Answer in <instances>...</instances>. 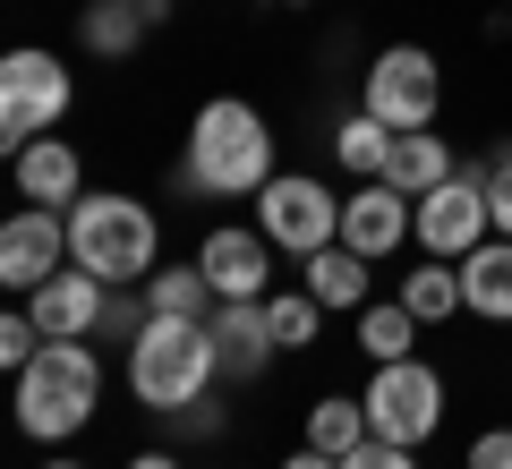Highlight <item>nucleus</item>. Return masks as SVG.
Returning a JSON list of instances; mask_svg holds the SVG:
<instances>
[{"mask_svg": "<svg viewBox=\"0 0 512 469\" xmlns=\"http://www.w3.org/2000/svg\"><path fill=\"white\" fill-rule=\"evenodd\" d=\"M470 469H512V427H487L470 444Z\"/></svg>", "mask_w": 512, "mask_h": 469, "instance_id": "obj_29", "label": "nucleus"}, {"mask_svg": "<svg viewBox=\"0 0 512 469\" xmlns=\"http://www.w3.org/2000/svg\"><path fill=\"white\" fill-rule=\"evenodd\" d=\"M359 350H367L376 367L419 359V316H410L402 299H393V307H376V299H367V307H359Z\"/></svg>", "mask_w": 512, "mask_h": 469, "instance_id": "obj_20", "label": "nucleus"}, {"mask_svg": "<svg viewBox=\"0 0 512 469\" xmlns=\"http://www.w3.org/2000/svg\"><path fill=\"white\" fill-rule=\"evenodd\" d=\"M18 197L26 205H77L86 197V163H77L69 137H35L18 154Z\"/></svg>", "mask_w": 512, "mask_h": 469, "instance_id": "obj_15", "label": "nucleus"}, {"mask_svg": "<svg viewBox=\"0 0 512 469\" xmlns=\"http://www.w3.org/2000/svg\"><path fill=\"white\" fill-rule=\"evenodd\" d=\"M35 359H43V325L26 316V307H9V316H0V367H9V376H26Z\"/></svg>", "mask_w": 512, "mask_h": 469, "instance_id": "obj_26", "label": "nucleus"}, {"mask_svg": "<svg viewBox=\"0 0 512 469\" xmlns=\"http://www.w3.org/2000/svg\"><path fill=\"white\" fill-rule=\"evenodd\" d=\"M367 427L384 435V444H410L419 452L427 435H436V418H444V376L436 367H419V359H393V367H376L367 376Z\"/></svg>", "mask_w": 512, "mask_h": 469, "instance_id": "obj_8", "label": "nucleus"}, {"mask_svg": "<svg viewBox=\"0 0 512 469\" xmlns=\"http://www.w3.org/2000/svg\"><path fill=\"white\" fill-rule=\"evenodd\" d=\"M342 469H419V452H410V444H384V435H367L359 452H342Z\"/></svg>", "mask_w": 512, "mask_h": 469, "instance_id": "obj_27", "label": "nucleus"}, {"mask_svg": "<svg viewBox=\"0 0 512 469\" xmlns=\"http://www.w3.org/2000/svg\"><path fill=\"white\" fill-rule=\"evenodd\" d=\"M461 307H470L478 325H512V239L504 231L461 256Z\"/></svg>", "mask_w": 512, "mask_h": 469, "instance_id": "obj_16", "label": "nucleus"}, {"mask_svg": "<svg viewBox=\"0 0 512 469\" xmlns=\"http://www.w3.org/2000/svg\"><path fill=\"white\" fill-rule=\"evenodd\" d=\"M333 154H342V171H359V180H384V163H393V128H384L376 111H350V120L333 128Z\"/></svg>", "mask_w": 512, "mask_h": 469, "instance_id": "obj_23", "label": "nucleus"}, {"mask_svg": "<svg viewBox=\"0 0 512 469\" xmlns=\"http://www.w3.org/2000/svg\"><path fill=\"white\" fill-rule=\"evenodd\" d=\"M402 239H419V197H402L393 180H367L359 197H342V248H359L367 265H384Z\"/></svg>", "mask_w": 512, "mask_h": 469, "instance_id": "obj_11", "label": "nucleus"}, {"mask_svg": "<svg viewBox=\"0 0 512 469\" xmlns=\"http://www.w3.org/2000/svg\"><path fill=\"white\" fill-rule=\"evenodd\" d=\"M69 103H77V86H69V69H60L52 52L18 43V52L0 60V145H9V154H26L35 137H52V128L69 120Z\"/></svg>", "mask_w": 512, "mask_h": 469, "instance_id": "obj_5", "label": "nucleus"}, {"mask_svg": "<svg viewBox=\"0 0 512 469\" xmlns=\"http://www.w3.org/2000/svg\"><path fill=\"white\" fill-rule=\"evenodd\" d=\"M52 469H77V461H52Z\"/></svg>", "mask_w": 512, "mask_h": 469, "instance_id": "obj_32", "label": "nucleus"}, {"mask_svg": "<svg viewBox=\"0 0 512 469\" xmlns=\"http://www.w3.org/2000/svg\"><path fill=\"white\" fill-rule=\"evenodd\" d=\"M282 469H342V461H333V452H316V444H299V452H291Z\"/></svg>", "mask_w": 512, "mask_h": 469, "instance_id": "obj_30", "label": "nucleus"}, {"mask_svg": "<svg viewBox=\"0 0 512 469\" xmlns=\"http://www.w3.org/2000/svg\"><path fill=\"white\" fill-rule=\"evenodd\" d=\"M69 256L94 282H146L163 256V222H154V205L120 197V188H94L69 205Z\"/></svg>", "mask_w": 512, "mask_h": 469, "instance_id": "obj_3", "label": "nucleus"}, {"mask_svg": "<svg viewBox=\"0 0 512 469\" xmlns=\"http://www.w3.org/2000/svg\"><path fill=\"white\" fill-rule=\"evenodd\" d=\"M146 26H154L146 0H94L86 18H77V35H86V52L120 60V52H137V35H146Z\"/></svg>", "mask_w": 512, "mask_h": 469, "instance_id": "obj_19", "label": "nucleus"}, {"mask_svg": "<svg viewBox=\"0 0 512 469\" xmlns=\"http://www.w3.org/2000/svg\"><path fill=\"white\" fill-rule=\"evenodd\" d=\"M128 469H180V461H171V452H137Z\"/></svg>", "mask_w": 512, "mask_h": 469, "instance_id": "obj_31", "label": "nucleus"}, {"mask_svg": "<svg viewBox=\"0 0 512 469\" xmlns=\"http://www.w3.org/2000/svg\"><path fill=\"white\" fill-rule=\"evenodd\" d=\"M436 103H444V69H436L427 43H384V52L367 60L359 111H376L393 137H402V128H436Z\"/></svg>", "mask_w": 512, "mask_h": 469, "instance_id": "obj_6", "label": "nucleus"}, {"mask_svg": "<svg viewBox=\"0 0 512 469\" xmlns=\"http://www.w3.org/2000/svg\"><path fill=\"white\" fill-rule=\"evenodd\" d=\"M256 231L291 256H316L342 239V197H325V180H308V171H274L256 188Z\"/></svg>", "mask_w": 512, "mask_h": 469, "instance_id": "obj_7", "label": "nucleus"}, {"mask_svg": "<svg viewBox=\"0 0 512 469\" xmlns=\"http://www.w3.org/2000/svg\"><path fill=\"white\" fill-rule=\"evenodd\" d=\"M487 214H495V231L512 239V154H487Z\"/></svg>", "mask_w": 512, "mask_h": 469, "instance_id": "obj_28", "label": "nucleus"}, {"mask_svg": "<svg viewBox=\"0 0 512 469\" xmlns=\"http://www.w3.org/2000/svg\"><path fill=\"white\" fill-rule=\"evenodd\" d=\"M367 435H376V427H367V401L325 393V401L308 410V444H316V452H333V461H342V452H359Z\"/></svg>", "mask_w": 512, "mask_h": 469, "instance_id": "obj_24", "label": "nucleus"}, {"mask_svg": "<svg viewBox=\"0 0 512 469\" xmlns=\"http://www.w3.org/2000/svg\"><path fill=\"white\" fill-rule=\"evenodd\" d=\"M222 384V359H214V333L197 316H154L137 342H128V393L163 418H188L205 393Z\"/></svg>", "mask_w": 512, "mask_h": 469, "instance_id": "obj_2", "label": "nucleus"}, {"mask_svg": "<svg viewBox=\"0 0 512 469\" xmlns=\"http://www.w3.org/2000/svg\"><path fill=\"white\" fill-rule=\"evenodd\" d=\"M384 180L402 188V197H427V188L453 180V145L427 137V128H402V137H393V163H384Z\"/></svg>", "mask_w": 512, "mask_h": 469, "instance_id": "obj_17", "label": "nucleus"}, {"mask_svg": "<svg viewBox=\"0 0 512 469\" xmlns=\"http://www.w3.org/2000/svg\"><path fill=\"white\" fill-rule=\"evenodd\" d=\"M60 265H77L69 256V214H60V205H18V214L0 222V282L18 290V299H35Z\"/></svg>", "mask_w": 512, "mask_h": 469, "instance_id": "obj_10", "label": "nucleus"}, {"mask_svg": "<svg viewBox=\"0 0 512 469\" xmlns=\"http://www.w3.org/2000/svg\"><path fill=\"white\" fill-rule=\"evenodd\" d=\"M402 307L419 316V325H444V316H461V265L427 256L419 273H402Z\"/></svg>", "mask_w": 512, "mask_h": 469, "instance_id": "obj_22", "label": "nucleus"}, {"mask_svg": "<svg viewBox=\"0 0 512 469\" xmlns=\"http://www.w3.org/2000/svg\"><path fill=\"white\" fill-rule=\"evenodd\" d=\"M205 333H214L222 384H248V376H265V359H274V325H265V299H222L214 316H205Z\"/></svg>", "mask_w": 512, "mask_h": 469, "instance_id": "obj_14", "label": "nucleus"}, {"mask_svg": "<svg viewBox=\"0 0 512 469\" xmlns=\"http://www.w3.org/2000/svg\"><path fill=\"white\" fill-rule=\"evenodd\" d=\"M299 273H308V290H316V307H367V256L359 248H316V256H299Z\"/></svg>", "mask_w": 512, "mask_h": 469, "instance_id": "obj_18", "label": "nucleus"}, {"mask_svg": "<svg viewBox=\"0 0 512 469\" xmlns=\"http://www.w3.org/2000/svg\"><path fill=\"white\" fill-rule=\"evenodd\" d=\"M265 325H274V350H308L325 307H316V290H282V299H265Z\"/></svg>", "mask_w": 512, "mask_h": 469, "instance_id": "obj_25", "label": "nucleus"}, {"mask_svg": "<svg viewBox=\"0 0 512 469\" xmlns=\"http://www.w3.org/2000/svg\"><path fill=\"white\" fill-rule=\"evenodd\" d=\"M103 401V359L86 342H43V359L18 376V427L35 444H69Z\"/></svg>", "mask_w": 512, "mask_h": 469, "instance_id": "obj_4", "label": "nucleus"}, {"mask_svg": "<svg viewBox=\"0 0 512 469\" xmlns=\"http://www.w3.org/2000/svg\"><path fill=\"white\" fill-rule=\"evenodd\" d=\"M180 180L197 188V197H256V188L274 180V128H265V111L239 103V94H214V103L188 120Z\"/></svg>", "mask_w": 512, "mask_h": 469, "instance_id": "obj_1", "label": "nucleus"}, {"mask_svg": "<svg viewBox=\"0 0 512 469\" xmlns=\"http://www.w3.org/2000/svg\"><path fill=\"white\" fill-rule=\"evenodd\" d=\"M103 299H111V282H94L86 265H60L52 282L26 299V316L43 325V342H86V333L103 325Z\"/></svg>", "mask_w": 512, "mask_h": 469, "instance_id": "obj_12", "label": "nucleus"}, {"mask_svg": "<svg viewBox=\"0 0 512 469\" xmlns=\"http://www.w3.org/2000/svg\"><path fill=\"white\" fill-rule=\"evenodd\" d=\"M146 299H154V316H214L222 307V290L205 282V265H171V273H146Z\"/></svg>", "mask_w": 512, "mask_h": 469, "instance_id": "obj_21", "label": "nucleus"}, {"mask_svg": "<svg viewBox=\"0 0 512 469\" xmlns=\"http://www.w3.org/2000/svg\"><path fill=\"white\" fill-rule=\"evenodd\" d=\"M197 265H205V282L222 290V299H274V239L265 231H205V248H197Z\"/></svg>", "mask_w": 512, "mask_h": 469, "instance_id": "obj_13", "label": "nucleus"}, {"mask_svg": "<svg viewBox=\"0 0 512 469\" xmlns=\"http://www.w3.org/2000/svg\"><path fill=\"white\" fill-rule=\"evenodd\" d=\"M495 239V214H487V163H461L444 188H427L419 197V248L444 256V265H461L470 248H487Z\"/></svg>", "mask_w": 512, "mask_h": 469, "instance_id": "obj_9", "label": "nucleus"}]
</instances>
